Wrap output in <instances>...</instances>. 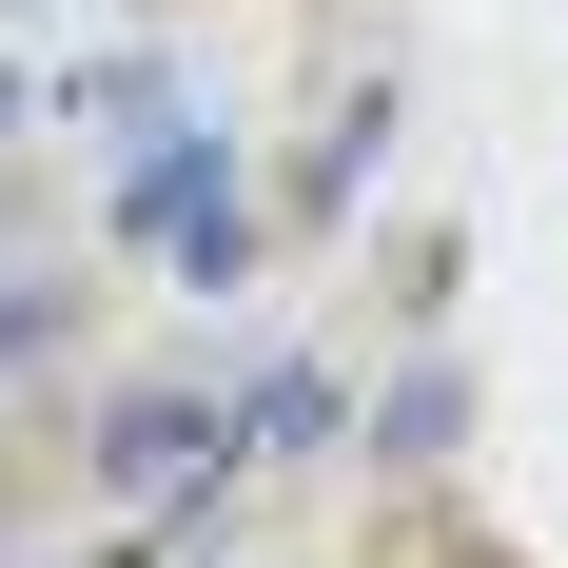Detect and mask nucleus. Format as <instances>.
Here are the masks:
<instances>
[{
  "instance_id": "nucleus-1",
  "label": "nucleus",
  "mask_w": 568,
  "mask_h": 568,
  "mask_svg": "<svg viewBox=\"0 0 568 568\" xmlns=\"http://www.w3.org/2000/svg\"><path fill=\"white\" fill-rule=\"evenodd\" d=\"M99 470H118V490H158V470H196V393H138V412L99 432Z\"/></svg>"
},
{
  "instance_id": "nucleus-2",
  "label": "nucleus",
  "mask_w": 568,
  "mask_h": 568,
  "mask_svg": "<svg viewBox=\"0 0 568 568\" xmlns=\"http://www.w3.org/2000/svg\"><path fill=\"white\" fill-rule=\"evenodd\" d=\"M40 353H59V294L20 275V294H0V373H40Z\"/></svg>"
},
{
  "instance_id": "nucleus-3",
  "label": "nucleus",
  "mask_w": 568,
  "mask_h": 568,
  "mask_svg": "<svg viewBox=\"0 0 568 568\" xmlns=\"http://www.w3.org/2000/svg\"><path fill=\"white\" fill-rule=\"evenodd\" d=\"M0 118H20V79H0Z\"/></svg>"
}]
</instances>
